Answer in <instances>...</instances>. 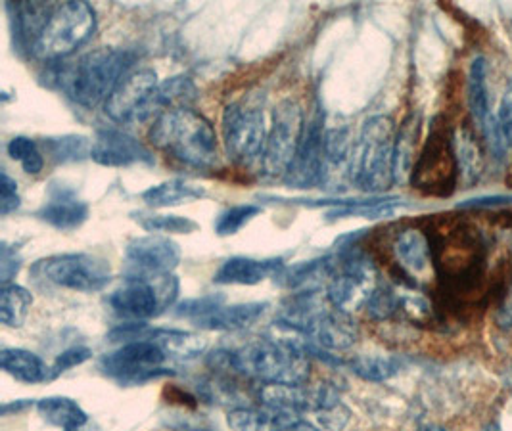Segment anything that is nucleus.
<instances>
[{
  "label": "nucleus",
  "instance_id": "nucleus-1",
  "mask_svg": "<svg viewBox=\"0 0 512 431\" xmlns=\"http://www.w3.org/2000/svg\"><path fill=\"white\" fill-rule=\"evenodd\" d=\"M282 326V324H280ZM284 328V326H282ZM286 334L279 338H259L246 341L234 351L223 353L225 363L234 372L256 380L259 384H290L303 386L309 380L311 363L307 357L309 340L300 332L284 328Z\"/></svg>",
  "mask_w": 512,
  "mask_h": 431
},
{
  "label": "nucleus",
  "instance_id": "nucleus-2",
  "mask_svg": "<svg viewBox=\"0 0 512 431\" xmlns=\"http://www.w3.org/2000/svg\"><path fill=\"white\" fill-rule=\"evenodd\" d=\"M135 62L137 56L127 48L102 46L58 69L56 83L75 104L93 110L106 104L117 85L133 71Z\"/></svg>",
  "mask_w": 512,
  "mask_h": 431
},
{
  "label": "nucleus",
  "instance_id": "nucleus-3",
  "mask_svg": "<svg viewBox=\"0 0 512 431\" xmlns=\"http://www.w3.org/2000/svg\"><path fill=\"white\" fill-rule=\"evenodd\" d=\"M148 138L160 152L187 167H219V142L215 129L208 117L192 108H179L156 117Z\"/></svg>",
  "mask_w": 512,
  "mask_h": 431
},
{
  "label": "nucleus",
  "instance_id": "nucleus-4",
  "mask_svg": "<svg viewBox=\"0 0 512 431\" xmlns=\"http://www.w3.org/2000/svg\"><path fill=\"white\" fill-rule=\"evenodd\" d=\"M396 127L388 115H374L365 121L351 146V181L369 194L384 192L394 177Z\"/></svg>",
  "mask_w": 512,
  "mask_h": 431
},
{
  "label": "nucleus",
  "instance_id": "nucleus-5",
  "mask_svg": "<svg viewBox=\"0 0 512 431\" xmlns=\"http://www.w3.org/2000/svg\"><path fill=\"white\" fill-rule=\"evenodd\" d=\"M98 27L96 10L89 2L54 4L47 23L29 56L43 64H58L91 41Z\"/></svg>",
  "mask_w": 512,
  "mask_h": 431
},
{
  "label": "nucleus",
  "instance_id": "nucleus-6",
  "mask_svg": "<svg viewBox=\"0 0 512 431\" xmlns=\"http://www.w3.org/2000/svg\"><path fill=\"white\" fill-rule=\"evenodd\" d=\"M221 133L225 152L234 165L250 167L257 159L263 158L267 127L263 102L254 96H244L225 106L221 117Z\"/></svg>",
  "mask_w": 512,
  "mask_h": 431
},
{
  "label": "nucleus",
  "instance_id": "nucleus-7",
  "mask_svg": "<svg viewBox=\"0 0 512 431\" xmlns=\"http://www.w3.org/2000/svg\"><path fill=\"white\" fill-rule=\"evenodd\" d=\"M31 276L62 290L94 294L112 282V267L110 261L93 253H60L39 259L31 267Z\"/></svg>",
  "mask_w": 512,
  "mask_h": 431
},
{
  "label": "nucleus",
  "instance_id": "nucleus-8",
  "mask_svg": "<svg viewBox=\"0 0 512 431\" xmlns=\"http://www.w3.org/2000/svg\"><path fill=\"white\" fill-rule=\"evenodd\" d=\"M459 159L447 125L432 127L419 158L415 161L411 184L428 196H449L457 184Z\"/></svg>",
  "mask_w": 512,
  "mask_h": 431
},
{
  "label": "nucleus",
  "instance_id": "nucleus-9",
  "mask_svg": "<svg viewBox=\"0 0 512 431\" xmlns=\"http://www.w3.org/2000/svg\"><path fill=\"white\" fill-rule=\"evenodd\" d=\"M179 290L181 286L175 274L160 278H125L123 284L110 294L108 303L117 317L144 322L169 309Z\"/></svg>",
  "mask_w": 512,
  "mask_h": 431
},
{
  "label": "nucleus",
  "instance_id": "nucleus-10",
  "mask_svg": "<svg viewBox=\"0 0 512 431\" xmlns=\"http://www.w3.org/2000/svg\"><path fill=\"white\" fill-rule=\"evenodd\" d=\"M165 361L167 355L162 347L144 338L140 330L135 340L127 341L116 351L104 355L100 359V370L121 386H142L171 374V370L165 368Z\"/></svg>",
  "mask_w": 512,
  "mask_h": 431
},
{
  "label": "nucleus",
  "instance_id": "nucleus-11",
  "mask_svg": "<svg viewBox=\"0 0 512 431\" xmlns=\"http://www.w3.org/2000/svg\"><path fill=\"white\" fill-rule=\"evenodd\" d=\"M305 135L303 108L292 98L282 100L273 112V123L267 135L261 169L269 179H284L298 156Z\"/></svg>",
  "mask_w": 512,
  "mask_h": 431
},
{
  "label": "nucleus",
  "instance_id": "nucleus-12",
  "mask_svg": "<svg viewBox=\"0 0 512 431\" xmlns=\"http://www.w3.org/2000/svg\"><path fill=\"white\" fill-rule=\"evenodd\" d=\"M378 286L373 263L363 255L348 253L336 259V271L326 284V301L334 309L351 315L353 311L367 307Z\"/></svg>",
  "mask_w": 512,
  "mask_h": 431
},
{
  "label": "nucleus",
  "instance_id": "nucleus-13",
  "mask_svg": "<svg viewBox=\"0 0 512 431\" xmlns=\"http://www.w3.org/2000/svg\"><path fill=\"white\" fill-rule=\"evenodd\" d=\"M181 246L169 236L148 234L133 238L125 248V278H160L175 273L181 263Z\"/></svg>",
  "mask_w": 512,
  "mask_h": 431
},
{
  "label": "nucleus",
  "instance_id": "nucleus-14",
  "mask_svg": "<svg viewBox=\"0 0 512 431\" xmlns=\"http://www.w3.org/2000/svg\"><path fill=\"white\" fill-rule=\"evenodd\" d=\"M158 85L160 83L154 69H133L106 100L104 112L119 125H135L148 121L150 100Z\"/></svg>",
  "mask_w": 512,
  "mask_h": 431
},
{
  "label": "nucleus",
  "instance_id": "nucleus-15",
  "mask_svg": "<svg viewBox=\"0 0 512 431\" xmlns=\"http://www.w3.org/2000/svg\"><path fill=\"white\" fill-rule=\"evenodd\" d=\"M325 137V119L323 115H315L309 121V125H305V135H303L298 156L282 181L294 188H313L315 184L323 181L326 163H328Z\"/></svg>",
  "mask_w": 512,
  "mask_h": 431
},
{
  "label": "nucleus",
  "instance_id": "nucleus-16",
  "mask_svg": "<svg viewBox=\"0 0 512 431\" xmlns=\"http://www.w3.org/2000/svg\"><path fill=\"white\" fill-rule=\"evenodd\" d=\"M91 159L102 167H133L154 165L152 150L139 138L121 129H102L96 133L91 146Z\"/></svg>",
  "mask_w": 512,
  "mask_h": 431
},
{
  "label": "nucleus",
  "instance_id": "nucleus-17",
  "mask_svg": "<svg viewBox=\"0 0 512 431\" xmlns=\"http://www.w3.org/2000/svg\"><path fill=\"white\" fill-rule=\"evenodd\" d=\"M89 213V204L79 200L73 190L56 186L50 188V200L37 211V217L48 227L60 232H73L87 223Z\"/></svg>",
  "mask_w": 512,
  "mask_h": 431
},
{
  "label": "nucleus",
  "instance_id": "nucleus-18",
  "mask_svg": "<svg viewBox=\"0 0 512 431\" xmlns=\"http://www.w3.org/2000/svg\"><path fill=\"white\" fill-rule=\"evenodd\" d=\"M284 271L282 259H254V257H231L213 276L215 284L221 286H256L271 276Z\"/></svg>",
  "mask_w": 512,
  "mask_h": 431
},
{
  "label": "nucleus",
  "instance_id": "nucleus-19",
  "mask_svg": "<svg viewBox=\"0 0 512 431\" xmlns=\"http://www.w3.org/2000/svg\"><path fill=\"white\" fill-rule=\"evenodd\" d=\"M394 253L403 271L422 278L432 269V246L428 236L419 228H405L394 240Z\"/></svg>",
  "mask_w": 512,
  "mask_h": 431
},
{
  "label": "nucleus",
  "instance_id": "nucleus-20",
  "mask_svg": "<svg viewBox=\"0 0 512 431\" xmlns=\"http://www.w3.org/2000/svg\"><path fill=\"white\" fill-rule=\"evenodd\" d=\"M269 303L252 301V303H238V305H221L208 317L200 318L194 322L202 330L210 332H242L254 326L259 318L265 315Z\"/></svg>",
  "mask_w": 512,
  "mask_h": 431
},
{
  "label": "nucleus",
  "instance_id": "nucleus-21",
  "mask_svg": "<svg viewBox=\"0 0 512 431\" xmlns=\"http://www.w3.org/2000/svg\"><path fill=\"white\" fill-rule=\"evenodd\" d=\"M52 8H54V4H47V2L6 4V10L12 16V29H14L16 43L27 54L31 52L37 37L41 35Z\"/></svg>",
  "mask_w": 512,
  "mask_h": 431
},
{
  "label": "nucleus",
  "instance_id": "nucleus-22",
  "mask_svg": "<svg viewBox=\"0 0 512 431\" xmlns=\"http://www.w3.org/2000/svg\"><path fill=\"white\" fill-rule=\"evenodd\" d=\"M142 336L154 341L156 345H160L163 353L167 355V359H181V361H190V359L200 357L208 345L202 336L185 332V330H175V328L144 326Z\"/></svg>",
  "mask_w": 512,
  "mask_h": 431
},
{
  "label": "nucleus",
  "instance_id": "nucleus-23",
  "mask_svg": "<svg viewBox=\"0 0 512 431\" xmlns=\"http://www.w3.org/2000/svg\"><path fill=\"white\" fill-rule=\"evenodd\" d=\"M196 100H198V89H196L194 81L187 75H175L158 85V89L152 94L148 115H150V119L152 117L156 119L171 110L192 108V104Z\"/></svg>",
  "mask_w": 512,
  "mask_h": 431
},
{
  "label": "nucleus",
  "instance_id": "nucleus-24",
  "mask_svg": "<svg viewBox=\"0 0 512 431\" xmlns=\"http://www.w3.org/2000/svg\"><path fill=\"white\" fill-rule=\"evenodd\" d=\"M296 420H300V416L269 409L265 405L236 407L227 416V424L234 431H280Z\"/></svg>",
  "mask_w": 512,
  "mask_h": 431
},
{
  "label": "nucleus",
  "instance_id": "nucleus-25",
  "mask_svg": "<svg viewBox=\"0 0 512 431\" xmlns=\"http://www.w3.org/2000/svg\"><path fill=\"white\" fill-rule=\"evenodd\" d=\"M206 198V188L200 184L173 179L150 186L140 194V200L154 209H167L179 205L192 204Z\"/></svg>",
  "mask_w": 512,
  "mask_h": 431
},
{
  "label": "nucleus",
  "instance_id": "nucleus-26",
  "mask_svg": "<svg viewBox=\"0 0 512 431\" xmlns=\"http://www.w3.org/2000/svg\"><path fill=\"white\" fill-rule=\"evenodd\" d=\"M0 368L24 384H41L50 380V368L43 359L20 347H4L0 351Z\"/></svg>",
  "mask_w": 512,
  "mask_h": 431
},
{
  "label": "nucleus",
  "instance_id": "nucleus-27",
  "mask_svg": "<svg viewBox=\"0 0 512 431\" xmlns=\"http://www.w3.org/2000/svg\"><path fill=\"white\" fill-rule=\"evenodd\" d=\"M37 410L43 416V420L50 426L62 428V430H71L75 426H81L89 422L87 412L79 407L77 401L70 397H45L37 403Z\"/></svg>",
  "mask_w": 512,
  "mask_h": 431
},
{
  "label": "nucleus",
  "instance_id": "nucleus-28",
  "mask_svg": "<svg viewBox=\"0 0 512 431\" xmlns=\"http://www.w3.org/2000/svg\"><path fill=\"white\" fill-rule=\"evenodd\" d=\"M33 305V295L24 286L2 284L0 290V322L6 328H22L29 309Z\"/></svg>",
  "mask_w": 512,
  "mask_h": 431
},
{
  "label": "nucleus",
  "instance_id": "nucleus-29",
  "mask_svg": "<svg viewBox=\"0 0 512 431\" xmlns=\"http://www.w3.org/2000/svg\"><path fill=\"white\" fill-rule=\"evenodd\" d=\"M419 137V121L415 117H409L399 135L396 137V158H394V177L396 182L403 179V175L413 173L415 167V146Z\"/></svg>",
  "mask_w": 512,
  "mask_h": 431
},
{
  "label": "nucleus",
  "instance_id": "nucleus-30",
  "mask_svg": "<svg viewBox=\"0 0 512 431\" xmlns=\"http://www.w3.org/2000/svg\"><path fill=\"white\" fill-rule=\"evenodd\" d=\"M468 104L474 121L484 129L489 119L488 91H486V62L484 58H476L470 69L468 81Z\"/></svg>",
  "mask_w": 512,
  "mask_h": 431
},
{
  "label": "nucleus",
  "instance_id": "nucleus-31",
  "mask_svg": "<svg viewBox=\"0 0 512 431\" xmlns=\"http://www.w3.org/2000/svg\"><path fill=\"white\" fill-rule=\"evenodd\" d=\"M131 217L139 223L140 228L146 232H163V234H192L200 225L188 217L181 215H162V213H146V211H135Z\"/></svg>",
  "mask_w": 512,
  "mask_h": 431
},
{
  "label": "nucleus",
  "instance_id": "nucleus-32",
  "mask_svg": "<svg viewBox=\"0 0 512 431\" xmlns=\"http://www.w3.org/2000/svg\"><path fill=\"white\" fill-rule=\"evenodd\" d=\"M351 372L367 382H386L396 376L399 363L392 357H376V355H361L353 357L350 363Z\"/></svg>",
  "mask_w": 512,
  "mask_h": 431
},
{
  "label": "nucleus",
  "instance_id": "nucleus-33",
  "mask_svg": "<svg viewBox=\"0 0 512 431\" xmlns=\"http://www.w3.org/2000/svg\"><path fill=\"white\" fill-rule=\"evenodd\" d=\"M47 156L54 159L56 163H71V161H81V159L91 158V146L89 140L85 137H52L45 138L43 142Z\"/></svg>",
  "mask_w": 512,
  "mask_h": 431
},
{
  "label": "nucleus",
  "instance_id": "nucleus-34",
  "mask_svg": "<svg viewBox=\"0 0 512 431\" xmlns=\"http://www.w3.org/2000/svg\"><path fill=\"white\" fill-rule=\"evenodd\" d=\"M8 156L18 161L27 175H39L45 169V156L33 138H12L8 142Z\"/></svg>",
  "mask_w": 512,
  "mask_h": 431
},
{
  "label": "nucleus",
  "instance_id": "nucleus-35",
  "mask_svg": "<svg viewBox=\"0 0 512 431\" xmlns=\"http://www.w3.org/2000/svg\"><path fill=\"white\" fill-rule=\"evenodd\" d=\"M261 213V207L254 204L233 205L229 209H225L217 221H215V232L221 238L227 236H234L238 234L242 228L246 227L248 223H252L257 215Z\"/></svg>",
  "mask_w": 512,
  "mask_h": 431
},
{
  "label": "nucleus",
  "instance_id": "nucleus-36",
  "mask_svg": "<svg viewBox=\"0 0 512 431\" xmlns=\"http://www.w3.org/2000/svg\"><path fill=\"white\" fill-rule=\"evenodd\" d=\"M401 307V297L388 286H378L367 303V313L374 320H388L394 317Z\"/></svg>",
  "mask_w": 512,
  "mask_h": 431
},
{
  "label": "nucleus",
  "instance_id": "nucleus-37",
  "mask_svg": "<svg viewBox=\"0 0 512 431\" xmlns=\"http://www.w3.org/2000/svg\"><path fill=\"white\" fill-rule=\"evenodd\" d=\"M221 295H204L196 299H187L175 307V315L179 318H188L192 322H198L200 318L208 317L215 309L223 305Z\"/></svg>",
  "mask_w": 512,
  "mask_h": 431
},
{
  "label": "nucleus",
  "instance_id": "nucleus-38",
  "mask_svg": "<svg viewBox=\"0 0 512 431\" xmlns=\"http://www.w3.org/2000/svg\"><path fill=\"white\" fill-rule=\"evenodd\" d=\"M93 357V351L89 347H71L68 351H64L60 357H56L54 364L50 366V380L68 372L70 368L75 366H81L83 363H87L89 359Z\"/></svg>",
  "mask_w": 512,
  "mask_h": 431
},
{
  "label": "nucleus",
  "instance_id": "nucleus-39",
  "mask_svg": "<svg viewBox=\"0 0 512 431\" xmlns=\"http://www.w3.org/2000/svg\"><path fill=\"white\" fill-rule=\"evenodd\" d=\"M317 426L323 431H340L346 428L350 422V410L346 409L342 403L332 405L328 409L317 410L313 412Z\"/></svg>",
  "mask_w": 512,
  "mask_h": 431
},
{
  "label": "nucleus",
  "instance_id": "nucleus-40",
  "mask_svg": "<svg viewBox=\"0 0 512 431\" xmlns=\"http://www.w3.org/2000/svg\"><path fill=\"white\" fill-rule=\"evenodd\" d=\"M22 198L18 194V182L14 181L6 171L0 173V215L8 217L18 211Z\"/></svg>",
  "mask_w": 512,
  "mask_h": 431
},
{
  "label": "nucleus",
  "instance_id": "nucleus-41",
  "mask_svg": "<svg viewBox=\"0 0 512 431\" xmlns=\"http://www.w3.org/2000/svg\"><path fill=\"white\" fill-rule=\"evenodd\" d=\"M22 267V257L16 250V246H8V242H2L0 248V280L2 284H10V280L18 274Z\"/></svg>",
  "mask_w": 512,
  "mask_h": 431
},
{
  "label": "nucleus",
  "instance_id": "nucleus-42",
  "mask_svg": "<svg viewBox=\"0 0 512 431\" xmlns=\"http://www.w3.org/2000/svg\"><path fill=\"white\" fill-rule=\"evenodd\" d=\"M499 125H501V131L505 138L512 142V83L509 87V92L505 96V102H503V108H501V117H499Z\"/></svg>",
  "mask_w": 512,
  "mask_h": 431
},
{
  "label": "nucleus",
  "instance_id": "nucleus-43",
  "mask_svg": "<svg viewBox=\"0 0 512 431\" xmlns=\"http://www.w3.org/2000/svg\"><path fill=\"white\" fill-rule=\"evenodd\" d=\"M497 322L501 328H511L512 326V286L509 294L505 297V303L501 305V309L497 313Z\"/></svg>",
  "mask_w": 512,
  "mask_h": 431
},
{
  "label": "nucleus",
  "instance_id": "nucleus-44",
  "mask_svg": "<svg viewBox=\"0 0 512 431\" xmlns=\"http://www.w3.org/2000/svg\"><path fill=\"white\" fill-rule=\"evenodd\" d=\"M280 431H323L319 426H313V424H309V422H305V420H296V422H292L290 426H286L284 430Z\"/></svg>",
  "mask_w": 512,
  "mask_h": 431
},
{
  "label": "nucleus",
  "instance_id": "nucleus-45",
  "mask_svg": "<svg viewBox=\"0 0 512 431\" xmlns=\"http://www.w3.org/2000/svg\"><path fill=\"white\" fill-rule=\"evenodd\" d=\"M66 431H102L96 424L93 422H85V424H81V426H75V428H71V430Z\"/></svg>",
  "mask_w": 512,
  "mask_h": 431
},
{
  "label": "nucleus",
  "instance_id": "nucleus-46",
  "mask_svg": "<svg viewBox=\"0 0 512 431\" xmlns=\"http://www.w3.org/2000/svg\"><path fill=\"white\" fill-rule=\"evenodd\" d=\"M419 431H445L442 426H436V424H428V426H422Z\"/></svg>",
  "mask_w": 512,
  "mask_h": 431
},
{
  "label": "nucleus",
  "instance_id": "nucleus-47",
  "mask_svg": "<svg viewBox=\"0 0 512 431\" xmlns=\"http://www.w3.org/2000/svg\"><path fill=\"white\" fill-rule=\"evenodd\" d=\"M507 182H509V184H512V171H511V175H509V179H507Z\"/></svg>",
  "mask_w": 512,
  "mask_h": 431
},
{
  "label": "nucleus",
  "instance_id": "nucleus-48",
  "mask_svg": "<svg viewBox=\"0 0 512 431\" xmlns=\"http://www.w3.org/2000/svg\"><path fill=\"white\" fill-rule=\"evenodd\" d=\"M194 431H210V430H194Z\"/></svg>",
  "mask_w": 512,
  "mask_h": 431
}]
</instances>
